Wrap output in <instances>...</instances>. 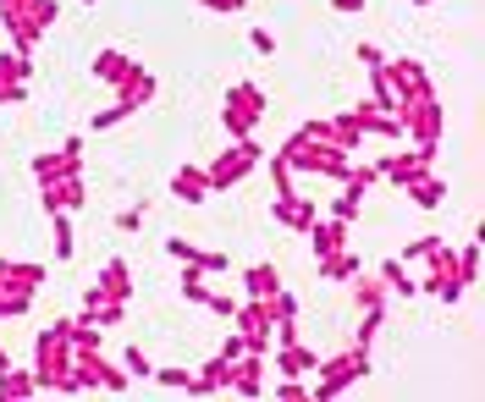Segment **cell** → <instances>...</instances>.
Segmentation results:
<instances>
[{"mask_svg":"<svg viewBox=\"0 0 485 402\" xmlns=\"http://www.w3.org/2000/svg\"><path fill=\"white\" fill-rule=\"evenodd\" d=\"M359 205H364V193L342 188V193H337V205H331V215H337V221H353V215H359Z\"/></svg>","mask_w":485,"mask_h":402,"instance_id":"cell-38","label":"cell"},{"mask_svg":"<svg viewBox=\"0 0 485 402\" xmlns=\"http://www.w3.org/2000/svg\"><path fill=\"white\" fill-rule=\"evenodd\" d=\"M199 6H205V12H215V17H238V12L248 6V0H199Z\"/></svg>","mask_w":485,"mask_h":402,"instance_id":"cell-45","label":"cell"},{"mask_svg":"<svg viewBox=\"0 0 485 402\" xmlns=\"http://www.w3.org/2000/svg\"><path fill=\"white\" fill-rule=\"evenodd\" d=\"M458 264H464V281H474V276H480V248H474V243L458 248Z\"/></svg>","mask_w":485,"mask_h":402,"instance_id":"cell-48","label":"cell"},{"mask_svg":"<svg viewBox=\"0 0 485 402\" xmlns=\"http://www.w3.org/2000/svg\"><path fill=\"white\" fill-rule=\"evenodd\" d=\"M166 254H171V259H182V264H193V259H199V248H193L188 238H171V243H166Z\"/></svg>","mask_w":485,"mask_h":402,"instance_id":"cell-49","label":"cell"},{"mask_svg":"<svg viewBox=\"0 0 485 402\" xmlns=\"http://www.w3.org/2000/svg\"><path fill=\"white\" fill-rule=\"evenodd\" d=\"M248 45L260 50V55H276V33H271V28H254V33H248Z\"/></svg>","mask_w":485,"mask_h":402,"instance_id":"cell-46","label":"cell"},{"mask_svg":"<svg viewBox=\"0 0 485 402\" xmlns=\"http://www.w3.org/2000/svg\"><path fill=\"white\" fill-rule=\"evenodd\" d=\"M88 325H121L127 320V304H116V297H100V292H83V314Z\"/></svg>","mask_w":485,"mask_h":402,"instance_id":"cell-22","label":"cell"},{"mask_svg":"<svg viewBox=\"0 0 485 402\" xmlns=\"http://www.w3.org/2000/svg\"><path fill=\"white\" fill-rule=\"evenodd\" d=\"M127 72H133V55H121V50H100V55H94V78H100V83H121Z\"/></svg>","mask_w":485,"mask_h":402,"instance_id":"cell-27","label":"cell"},{"mask_svg":"<svg viewBox=\"0 0 485 402\" xmlns=\"http://www.w3.org/2000/svg\"><path fill=\"white\" fill-rule=\"evenodd\" d=\"M121 370L133 375V381H149L155 375V364H149V353L144 348H127V358H121Z\"/></svg>","mask_w":485,"mask_h":402,"instance_id":"cell-36","label":"cell"},{"mask_svg":"<svg viewBox=\"0 0 485 402\" xmlns=\"http://www.w3.org/2000/svg\"><path fill=\"white\" fill-rule=\"evenodd\" d=\"M155 381L166 386V391H188V381H193V375H188V370H177V364H166V370L155 364Z\"/></svg>","mask_w":485,"mask_h":402,"instance_id":"cell-39","label":"cell"},{"mask_svg":"<svg viewBox=\"0 0 485 402\" xmlns=\"http://www.w3.org/2000/svg\"><path fill=\"white\" fill-rule=\"evenodd\" d=\"M45 264L34 259H0V292H39Z\"/></svg>","mask_w":485,"mask_h":402,"instance_id":"cell-13","label":"cell"},{"mask_svg":"<svg viewBox=\"0 0 485 402\" xmlns=\"http://www.w3.org/2000/svg\"><path fill=\"white\" fill-rule=\"evenodd\" d=\"M375 172H380V182H414V177H425V172H436V144H414V149H403V155H386V160H375Z\"/></svg>","mask_w":485,"mask_h":402,"instance_id":"cell-7","label":"cell"},{"mask_svg":"<svg viewBox=\"0 0 485 402\" xmlns=\"http://www.w3.org/2000/svg\"><path fill=\"white\" fill-rule=\"evenodd\" d=\"M34 309V292H0V320H22Z\"/></svg>","mask_w":485,"mask_h":402,"instance_id":"cell-34","label":"cell"},{"mask_svg":"<svg viewBox=\"0 0 485 402\" xmlns=\"http://www.w3.org/2000/svg\"><path fill=\"white\" fill-rule=\"evenodd\" d=\"M39 205H45V215H55V210H83V205H88V193H83V177L72 172V177L39 182Z\"/></svg>","mask_w":485,"mask_h":402,"instance_id":"cell-10","label":"cell"},{"mask_svg":"<svg viewBox=\"0 0 485 402\" xmlns=\"http://www.w3.org/2000/svg\"><path fill=\"white\" fill-rule=\"evenodd\" d=\"M0 105H28V83H0Z\"/></svg>","mask_w":485,"mask_h":402,"instance_id":"cell-47","label":"cell"},{"mask_svg":"<svg viewBox=\"0 0 485 402\" xmlns=\"http://www.w3.org/2000/svg\"><path fill=\"white\" fill-rule=\"evenodd\" d=\"M127 116H138V111H133V105H121V99H116L111 111H94V132H111V127H116V121H127Z\"/></svg>","mask_w":485,"mask_h":402,"instance_id":"cell-37","label":"cell"},{"mask_svg":"<svg viewBox=\"0 0 485 402\" xmlns=\"http://www.w3.org/2000/svg\"><path fill=\"white\" fill-rule=\"evenodd\" d=\"M331 6H337L342 17H359V12H364V0H331Z\"/></svg>","mask_w":485,"mask_h":402,"instance_id":"cell-51","label":"cell"},{"mask_svg":"<svg viewBox=\"0 0 485 402\" xmlns=\"http://www.w3.org/2000/svg\"><path fill=\"white\" fill-rule=\"evenodd\" d=\"M171 198H182V205H205V198H210L205 165H177V172H171Z\"/></svg>","mask_w":485,"mask_h":402,"instance_id":"cell-15","label":"cell"},{"mask_svg":"<svg viewBox=\"0 0 485 402\" xmlns=\"http://www.w3.org/2000/svg\"><path fill=\"white\" fill-rule=\"evenodd\" d=\"M205 304H210V314H221V320H232V314H238V297H232V292H210Z\"/></svg>","mask_w":485,"mask_h":402,"instance_id":"cell-43","label":"cell"},{"mask_svg":"<svg viewBox=\"0 0 485 402\" xmlns=\"http://www.w3.org/2000/svg\"><path fill=\"white\" fill-rule=\"evenodd\" d=\"M265 160V149L254 144V138H232V149H221L210 165H205V177H210V193H226V188H238L254 165Z\"/></svg>","mask_w":485,"mask_h":402,"instance_id":"cell-4","label":"cell"},{"mask_svg":"<svg viewBox=\"0 0 485 402\" xmlns=\"http://www.w3.org/2000/svg\"><path fill=\"white\" fill-rule=\"evenodd\" d=\"M397 127L414 132V144H441V127H447V105H436V94L414 99V105L397 111Z\"/></svg>","mask_w":485,"mask_h":402,"instance_id":"cell-6","label":"cell"},{"mask_svg":"<svg viewBox=\"0 0 485 402\" xmlns=\"http://www.w3.org/2000/svg\"><path fill=\"white\" fill-rule=\"evenodd\" d=\"M380 78H386V88H392V116H397L403 105H414V99L436 94V88H431V72H425L419 61H380Z\"/></svg>","mask_w":485,"mask_h":402,"instance_id":"cell-5","label":"cell"},{"mask_svg":"<svg viewBox=\"0 0 485 402\" xmlns=\"http://www.w3.org/2000/svg\"><path fill=\"white\" fill-rule=\"evenodd\" d=\"M364 375H370V348H347V353H337V358H320V364H314L309 397H342L347 386H359Z\"/></svg>","mask_w":485,"mask_h":402,"instance_id":"cell-2","label":"cell"},{"mask_svg":"<svg viewBox=\"0 0 485 402\" xmlns=\"http://www.w3.org/2000/svg\"><path fill=\"white\" fill-rule=\"evenodd\" d=\"M193 264H199L205 276H221V271H232V259H226V254H205V248H199V259H193Z\"/></svg>","mask_w":485,"mask_h":402,"instance_id":"cell-44","label":"cell"},{"mask_svg":"<svg viewBox=\"0 0 485 402\" xmlns=\"http://www.w3.org/2000/svg\"><path fill=\"white\" fill-rule=\"evenodd\" d=\"M55 17H61L55 0H0V22H6V33L17 39V50H34Z\"/></svg>","mask_w":485,"mask_h":402,"instance_id":"cell-1","label":"cell"},{"mask_svg":"<svg viewBox=\"0 0 485 402\" xmlns=\"http://www.w3.org/2000/svg\"><path fill=\"white\" fill-rule=\"evenodd\" d=\"M133 386V375L127 370H116V364H100V391H127Z\"/></svg>","mask_w":485,"mask_h":402,"instance_id":"cell-40","label":"cell"},{"mask_svg":"<svg viewBox=\"0 0 485 402\" xmlns=\"http://www.w3.org/2000/svg\"><path fill=\"white\" fill-rule=\"evenodd\" d=\"M304 238H314V259H326V254H337V248H347V221H320L314 215V226L304 231Z\"/></svg>","mask_w":485,"mask_h":402,"instance_id":"cell-19","label":"cell"},{"mask_svg":"<svg viewBox=\"0 0 485 402\" xmlns=\"http://www.w3.org/2000/svg\"><path fill=\"white\" fill-rule=\"evenodd\" d=\"M83 6H94V0H83Z\"/></svg>","mask_w":485,"mask_h":402,"instance_id":"cell-53","label":"cell"},{"mask_svg":"<svg viewBox=\"0 0 485 402\" xmlns=\"http://www.w3.org/2000/svg\"><path fill=\"white\" fill-rule=\"evenodd\" d=\"M375 182H380L375 165H347V177H342V188H353V193H370Z\"/></svg>","mask_w":485,"mask_h":402,"instance_id":"cell-35","label":"cell"},{"mask_svg":"<svg viewBox=\"0 0 485 402\" xmlns=\"http://www.w3.org/2000/svg\"><path fill=\"white\" fill-rule=\"evenodd\" d=\"M265 358H271V353H265ZM271 364H276V370H281V375H298V381H304V375H314V364H320V353H314V348H304V342H281Z\"/></svg>","mask_w":485,"mask_h":402,"instance_id":"cell-16","label":"cell"},{"mask_svg":"<svg viewBox=\"0 0 485 402\" xmlns=\"http://www.w3.org/2000/svg\"><path fill=\"white\" fill-rule=\"evenodd\" d=\"M72 172H83V138H67V144L50 149V155H34V177H39V182L72 177Z\"/></svg>","mask_w":485,"mask_h":402,"instance_id":"cell-9","label":"cell"},{"mask_svg":"<svg viewBox=\"0 0 485 402\" xmlns=\"http://www.w3.org/2000/svg\"><path fill=\"white\" fill-rule=\"evenodd\" d=\"M380 325H386V309H370V314L359 320V342H353V348H370V342H375V331H380Z\"/></svg>","mask_w":485,"mask_h":402,"instance_id":"cell-41","label":"cell"},{"mask_svg":"<svg viewBox=\"0 0 485 402\" xmlns=\"http://www.w3.org/2000/svg\"><path fill=\"white\" fill-rule=\"evenodd\" d=\"M144 215H149V198H138V210H121V215H116V231H138Z\"/></svg>","mask_w":485,"mask_h":402,"instance_id":"cell-42","label":"cell"},{"mask_svg":"<svg viewBox=\"0 0 485 402\" xmlns=\"http://www.w3.org/2000/svg\"><path fill=\"white\" fill-rule=\"evenodd\" d=\"M353 116H359V127H364V138H370V132H375V138H403V127H397V116H392V111H380V105H359V111H353Z\"/></svg>","mask_w":485,"mask_h":402,"instance_id":"cell-23","label":"cell"},{"mask_svg":"<svg viewBox=\"0 0 485 402\" xmlns=\"http://www.w3.org/2000/svg\"><path fill=\"white\" fill-rule=\"evenodd\" d=\"M271 215H276L287 231H309V226H314V198H304V193H276V198H271Z\"/></svg>","mask_w":485,"mask_h":402,"instance_id":"cell-11","label":"cell"},{"mask_svg":"<svg viewBox=\"0 0 485 402\" xmlns=\"http://www.w3.org/2000/svg\"><path fill=\"white\" fill-rule=\"evenodd\" d=\"M353 281H359V287H353V309H359V314H370V309H386V281H370L364 271L353 276Z\"/></svg>","mask_w":485,"mask_h":402,"instance_id":"cell-28","label":"cell"},{"mask_svg":"<svg viewBox=\"0 0 485 402\" xmlns=\"http://www.w3.org/2000/svg\"><path fill=\"white\" fill-rule=\"evenodd\" d=\"M265 88L260 83H232L226 88V105H221V127H226V138H248L254 127H260V116H265Z\"/></svg>","mask_w":485,"mask_h":402,"instance_id":"cell-3","label":"cell"},{"mask_svg":"<svg viewBox=\"0 0 485 402\" xmlns=\"http://www.w3.org/2000/svg\"><path fill=\"white\" fill-rule=\"evenodd\" d=\"M232 325H238V337H243V348L248 353H271V309H265V297H248V304H238V314H232Z\"/></svg>","mask_w":485,"mask_h":402,"instance_id":"cell-8","label":"cell"},{"mask_svg":"<svg viewBox=\"0 0 485 402\" xmlns=\"http://www.w3.org/2000/svg\"><path fill=\"white\" fill-rule=\"evenodd\" d=\"M353 55H359V66H364V72H375V66L386 61V55H380L375 45H359V50H353Z\"/></svg>","mask_w":485,"mask_h":402,"instance_id":"cell-50","label":"cell"},{"mask_svg":"<svg viewBox=\"0 0 485 402\" xmlns=\"http://www.w3.org/2000/svg\"><path fill=\"white\" fill-rule=\"evenodd\" d=\"M116 99H121V105H133V111H144L149 99H155V72H144V66L133 61V72L116 83Z\"/></svg>","mask_w":485,"mask_h":402,"instance_id":"cell-17","label":"cell"},{"mask_svg":"<svg viewBox=\"0 0 485 402\" xmlns=\"http://www.w3.org/2000/svg\"><path fill=\"white\" fill-rule=\"evenodd\" d=\"M276 287H281V271H276L271 259H260V264H248V271H243V292L248 297H271Z\"/></svg>","mask_w":485,"mask_h":402,"instance_id":"cell-24","label":"cell"},{"mask_svg":"<svg viewBox=\"0 0 485 402\" xmlns=\"http://www.w3.org/2000/svg\"><path fill=\"white\" fill-rule=\"evenodd\" d=\"M271 188H276V193H298V172L281 160V149L271 155Z\"/></svg>","mask_w":485,"mask_h":402,"instance_id":"cell-31","label":"cell"},{"mask_svg":"<svg viewBox=\"0 0 485 402\" xmlns=\"http://www.w3.org/2000/svg\"><path fill=\"white\" fill-rule=\"evenodd\" d=\"M182 297H188V304H205V297H210V281H205L199 264H188V271H182Z\"/></svg>","mask_w":485,"mask_h":402,"instance_id":"cell-33","label":"cell"},{"mask_svg":"<svg viewBox=\"0 0 485 402\" xmlns=\"http://www.w3.org/2000/svg\"><path fill=\"white\" fill-rule=\"evenodd\" d=\"M50 221H55V259H72V254H78V231H72V221H67V210H55Z\"/></svg>","mask_w":485,"mask_h":402,"instance_id":"cell-30","label":"cell"},{"mask_svg":"<svg viewBox=\"0 0 485 402\" xmlns=\"http://www.w3.org/2000/svg\"><path fill=\"white\" fill-rule=\"evenodd\" d=\"M359 271H364V264H359V254H353V248H337V254H326V259H314V276H320V281H353Z\"/></svg>","mask_w":485,"mask_h":402,"instance_id":"cell-20","label":"cell"},{"mask_svg":"<svg viewBox=\"0 0 485 402\" xmlns=\"http://www.w3.org/2000/svg\"><path fill=\"white\" fill-rule=\"evenodd\" d=\"M403 193H408V205H419V210H436V205H447V182H441L436 172H425V177L403 182Z\"/></svg>","mask_w":485,"mask_h":402,"instance_id":"cell-21","label":"cell"},{"mask_svg":"<svg viewBox=\"0 0 485 402\" xmlns=\"http://www.w3.org/2000/svg\"><path fill=\"white\" fill-rule=\"evenodd\" d=\"M414 6H431V0H414Z\"/></svg>","mask_w":485,"mask_h":402,"instance_id":"cell-52","label":"cell"},{"mask_svg":"<svg viewBox=\"0 0 485 402\" xmlns=\"http://www.w3.org/2000/svg\"><path fill=\"white\" fill-rule=\"evenodd\" d=\"M88 292H100V297H116V304H127V297H133V271H127V259H111L105 271H100V281H94Z\"/></svg>","mask_w":485,"mask_h":402,"instance_id":"cell-18","label":"cell"},{"mask_svg":"<svg viewBox=\"0 0 485 402\" xmlns=\"http://www.w3.org/2000/svg\"><path fill=\"white\" fill-rule=\"evenodd\" d=\"M232 364H238V358L215 353L210 364H199L205 375H193V381H188V391H193V397H215V391H226V386H232Z\"/></svg>","mask_w":485,"mask_h":402,"instance_id":"cell-14","label":"cell"},{"mask_svg":"<svg viewBox=\"0 0 485 402\" xmlns=\"http://www.w3.org/2000/svg\"><path fill=\"white\" fill-rule=\"evenodd\" d=\"M380 281H386V292H397V297H414V292H419V281L408 276L403 259H386V264H380Z\"/></svg>","mask_w":485,"mask_h":402,"instance_id":"cell-29","label":"cell"},{"mask_svg":"<svg viewBox=\"0 0 485 402\" xmlns=\"http://www.w3.org/2000/svg\"><path fill=\"white\" fill-rule=\"evenodd\" d=\"M271 381H265V353H243L238 364H232V386L226 391H238V397H260Z\"/></svg>","mask_w":485,"mask_h":402,"instance_id":"cell-12","label":"cell"},{"mask_svg":"<svg viewBox=\"0 0 485 402\" xmlns=\"http://www.w3.org/2000/svg\"><path fill=\"white\" fill-rule=\"evenodd\" d=\"M326 127H331V144H337L342 155H353V149H359V144H364V127H359V116H353V111L331 116Z\"/></svg>","mask_w":485,"mask_h":402,"instance_id":"cell-25","label":"cell"},{"mask_svg":"<svg viewBox=\"0 0 485 402\" xmlns=\"http://www.w3.org/2000/svg\"><path fill=\"white\" fill-rule=\"evenodd\" d=\"M441 243H447V238H436V231H425V238H414V243L403 248V264H425V259H431Z\"/></svg>","mask_w":485,"mask_h":402,"instance_id":"cell-32","label":"cell"},{"mask_svg":"<svg viewBox=\"0 0 485 402\" xmlns=\"http://www.w3.org/2000/svg\"><path fill=\"white\" fill-rule=\"evenodd\" d=\"M22 397H39V381L6 364V370H0V402H22Z\"/></svg>","mask_w":485,"mask_h":402,"instance_id":"cell-26","label":"cell"}]
</instances>
